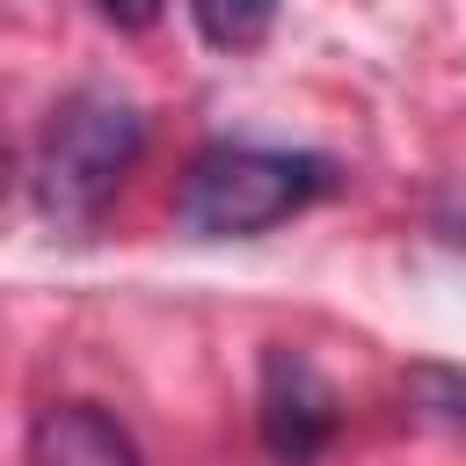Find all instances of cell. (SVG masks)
<instances>
[{
  "label": "cell",
  "mask_w": 466,
  "mask_h": 466,
  "mask_svg": "<svg viewBox=\"0 0 466 466\" xmlns=\"http://www.w3.org/2000/svg\"><path fill=\"white\" fill-rule=\"evenodd\" d=\"M328 189L320 153L284 146H204L175 189V226L197 240H255Z\"/></svg>",
  "instance_id": "1"
},
{
  "label": "cell",
  "mask_w": 466,
  "mask_h": 466,
  "mask_svg": "<svg viewBox=\"0 0 466 466\" xmlns=\"http://www.w3.org/2000/svg\"><path fill=\"white\" fill-rule=\"evenodd\" d=\"M138 146H146V116H138L131 95L102 87V80L73 87V95L51 109L44 153H36V197H44V211H51V218H87V211H102V197L131 175Z\"/></svg>",
  "instance_id": "2"
},
{
  "label": "cell",
  "mask_w": 466,
  "mask_h": 466,
  "mask_svg": "<svg viewBox=\"0 0 466 466\" xmlns=\"http://www.w3.org/2000/svg\"><path fill=\"white\" fill-rule=\"evenodd\" d=\"M255 430L277 466H313L335 437V386L306 350H262V393H255Z\"/></svg>",
  "instance_id": "3"
},
{
  "label": "cell",
  "mask_w": 466,
  "mask_h": 466,
  "mask_svg": "<svg viewBox=\"0 0 466 466\" xmlns=\"http://www.w3.org/2000/svg\"><path fill=\"white\" fill-rule=\"evenodd\" d=\"M29 466H146L138 459V437L95 408V400H58L36 415L29 430Z\"/></svg>",
  "instance_id": "4"
},
{
  "label": "cell",
  "mask_w": 466,
  "mask_h": 466,
  "mask_svg": "<svg viewBox=\"0 0 466 466\" xmlns=\"http://www.w3.org/2000/svg\"><path fill=\"white\" fill-rule=\"evenodd\" d=\"M400 400L415 408V422H437V430L466 437V371L459 364H408Z\"/></svg>",
  "instance_id": "5"
},
{
  "label": "cell",
  "mask_w": 466,
  "mask_h": 466,
  "mask_svg": "<svg viewBox=\"0 0 466 466\" xmlns=\"http://www.w3.org/2000/svg\"><path fill=\"white\" fill-rule=\"evenodd\" d=\"M189 15H197V29H204V44H218V51H248V44L269 36L277 0H189Z\"/></svg>",
  "instance_id": "6"
},
{
  "label": "cell",
  "mask_w": 466,
  "mask_h": 466,
  "mask_svg": "<svg viewBox=\"0 0 466 466\" xmlns=\"http://www.w3.org/2000/svg\"><path fill=\"white\" fill-rule=\"evenodd\" d=\"M95 7H102V15L116 22V29H153L167 0H95Z\"/></svg>",
  "instance_id": "7"
}]
</instances>
